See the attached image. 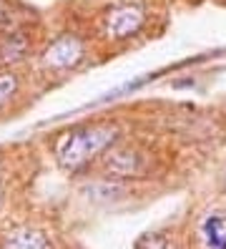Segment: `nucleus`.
<instances>
[{"instance_id": "f257e3e1", "label": "nucleus", "mask_w": 226, "mask_h": 249, "mask_svg": "<svg viewBox=\"0 0 226 249\" xmlns=\"http://www.w3.org/2000/svg\"><path fill=\"white\" fill-rule=\"evenodd\" d=\"M118 128L116 126H81L66 131L55 141V156L58 164L66 171H78L86 164H90L101 151H105L116 141Z\"/></svg>"}, {"instance_id": "f03ea898", "label": "nucleus", "mask_w": 226, "mask_h": 249, "mask_svg": "<svg viewBox=\"0 0 226 249\" xmlns=\"http://www.w3.org/2000/svg\"><path fill=\"white\" fill-rule=\"evenodd\" d=\"M146 23V10L141 5H118L108 13V20H105V33L113 40H123L136 36Z\"/></svg>"}, {"instance_id": "7ed1b4c3", "label": "nucleus", "mask_w": 226, "mask_h": 249, "mask_svg": "<svg viewBox=\"0 0 226 249\" xmlns=\"http://www.w3.org/2000/svg\"><path fill=\"white\" fill-rule=\"evenodd\" d=\"M81 58H83V43L75 36H60L45 48L43 63L55 71H66V68H73Z\"/></svg>"}, {"instance_id": "20e7f679", "label": "nucleus", "mask_w": 226, "mask_h": 249, "mask_svg": "<svg viewBox=\"0 0 226 249\" xmlns=\"http://www.w3.org/2000/svg\"><path fill=\"white\" fill-rule=\"evenodd\" d=\"M199 239L204 249H226V214L209 212L199 222Z\"/></svg>"}, {"instance_id": "39448f33", "label": "nucleus", "mask_w": 226, "mask_h": 249, "mask_svg": "<svg viewBox=\"0 0 226 249\" xmlns=\"http://www.w3.org/2000/svg\"><path fill=\"white\" fill-rule=\"evenodd\" d=\"M105 171L111 177H139L143 171V159L131 149H116L105 156Z\"/></svg>"}, {"instance_id": "423d86ee", "label": "nucleus", "mask_w": 226, "mask_h": 249, "mask_svg": "<svg viewBox=\"0 0 226 249\" xmlns=\"http://www.w3.org/2000/svg\"><path fill=\"white\" fill-rule=\"evenodd\" d=\"M0 249H53V244L45 237V231L23 227V229H13L10 234H5Z\"/></svg>"}, {"instance_id": "0eeeda50", "label": "nucleus", "mask_w": 226, "mask_h": 249, "mask_svg": "<svg viewBox=\"0 0 226 249\" xmlns=\"http://www.w3.org/2000/svg\"><path fill=\"white\" fill-rule=\"evenodd\" d=\"M28 51V43L23 36H10L3 46H0V61H18V58H23Z\"/></svg>"}, {"instance_id": "6e6552de", "label": "nucleus", "mask_w": 226, "mask_h": 249, "mask_svg": "<svg viewBox=\"0 0 226 249\" xmlns=\"http://www.w3.org/2000/svg\"><path fill=\"white\" fill-rule=\"evenodd\" d=\"M15 89H18V78H15V73H10V71L0 73V106H3L5 101L15 93Z\"/></svg>"}, {"instance_id": "1a4fd4ad", "label": "nucleus", "mask_w": 226, "mask_h": 249, "mask_svg": "<svg viewBox=\"0 0 226 249\" xmlns=\"http://www.w3.org/2000/svg\"><path fill=\"white\" fill-rule=\"evenodd\" d=\"M139 249H169V247H166L161 239H143V244H139Z\"/></svg>"}, {"instance_id": "9d476101", "label": "nucleus", "mask_w": 226, "mask_h": 249, "mask_svg": "<svg viewBox=\"0 0 226 249\" xmlns=\"http://www.w3.org/2000/svg\"><path fill=\"white\" fill-rule=\"evenodd\" d=\"M8 20H10V10H8V5H5V0H0V25L8 23Z\"/></svg>"}, {"instance_id": "9b49d317", "label": "nucleus", "mask_w": 226, "mask_h": 249, "mask_svg": "<svg viewBox=\"0 0 226 249\" xmlns=\"http://www.w3.org/2000/svg\"><path fill=\"white\" fill-rule=\"evenodd\" d=\"M224 179H226V174H224Z\"/></svg>"}]
</instances>
